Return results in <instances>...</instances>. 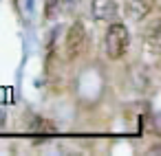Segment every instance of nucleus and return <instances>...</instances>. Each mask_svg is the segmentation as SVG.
<instances>
[{
  "label": "nucleus",
  "instance_id": "f257e3e1",
  "mask_svg": "<svg viewBox=\"0 0 161 156\" xmlns=\"http://www.w3.org/2000/svg\"><path fill=\"white\" fill-rule=\"evenodd\" d=\"M130 46V33L126 29V24L121 22H113L106 31V53L110 60H119Z\"/></svg>",
  "mask_w": 161,
  "mask_h": 156
},
{
  "label": "nucleus",
  "instance_id": "f03ea898",
  "mask_svg": "<svg viewBox=\"0 0 161 156\" xmlns=\"http://www.w3.org/2000/svg\"><path fill=\"white\" fill-rule=\"evenodd\" d=\"M86 42H88V38H86V27H84V22L82 20H75L71 27H69V31H66V57L73 62V60H77L82 53H84V49H86Z\"/></svg>",
  "mask_w": 161,
  "mask_h": 156
},
{
  "label": "nucleus",
  "instance_id": "7ed1b4c3",
  "mask_svg": "<svg viewBox=\"0 0 161 156\" xmlns=\"http://www.w3.org/2000/svg\"><path fill=\"white\" fill-rule=\"evenodd\" d=\"M93 16L102 22H113L117 18V3L115 0H93Z\"/></svg>",
  "mask_w": 161,
  "mask_h": 156
},
{
  "label": "nucleus",
  "instance_id": "20e7f679",
  "mask_svg": "<svg viewBox=\"0 0 161 156\" xmlns=\"http://www.w3.org/2000/svg\"><path fill=\"white\" fill-rule=\"evenodd\" d=\"M80 3V0H47V18L49 20H55V18H60V16H64L66 11H71L75 5Z\"/></svg>",
  "mask_w": 161,
  "mask_h": 156
},
{
  "label": "nucleus",
  "instance_id": "39448f33",
  "mask_svg": "<svg viewBox=\"0 0 161 156\" xmlns=\"http://www.w3.org/2000/svg\"><path fill=\"white\" fill-rule=\"evenodd\" d=\"M29 132H31V134H38V141H44L47 136H55V134H58V127H55L51 121L36 117V119L31 121V125H29Z\"/></svg>",
  "mask_w": 161,
  "mask_h": 156
},
{
  "label": "nucleus",
  "instance_id": "423d86ee",
  "mask_svg": "<svg viewBox=\"0 0 161 156\" xmlns=\"http://www.w3.org/2000/svg\"><path fill=\"white\" fill-rule=\"evenodd\" d=\"M150 7H152V0H128L126 3V13L132 20H141L143 16H148Z\"/></svg>",
  "mask_w": 161,
  "mask_h": 156
},
{
  "label": "nucleus",
  "instance_id": "0eeeda50",
  "mask_svg": "<svg viewBox=\"0 0 161 156\" xmlns=\"http://www.w3.org/2000/svg\"><path fill=\"white\" fill-rule=\"evenodd\" d=\"M146 51L152 55H159V27L154 24L150 29V33L146 35Z\"/></svg>",
  "mask_w": 161,
  "mask_h": 156
},
{
  "label": "nucleus",
  "instance_id": "6e6552de",
  "mask_svg": "<svg viewBox=\"0 0 161 156\" xmlns=\"http://www.w3.org/2000/svg\"><path fill=\"white\" fill-rule=\"evenodd\" d=\"M27 5H29V9H31V7H33V0H29V3H27Z\"/></svg>",
  "mask_w": 161,
  "mask_h": 156
}]
</instances>
